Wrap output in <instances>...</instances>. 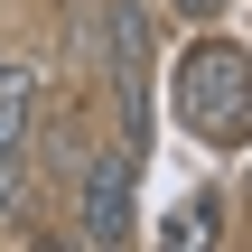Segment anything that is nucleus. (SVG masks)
I'll return each instance as SVG.
<instances>
[{
    "label": "nucleus",
    "mask_w": 252,
    "mask_h": 252,
    "mask_svg": "<svg viewBox=\"0 0 252 252\" xmlns=\"http://www.w3.org/2000/svg\"><path fill=\"white\" fill-rule=\"evenodd\" d=\"M168 112H178L187 140H206V150H224V159L252 150V47L206 19V28L178 47V65H168Z\"/></svg>",
    "instance_id": "f257e3e1"
},
{
    "label": "nucleus",
    "mask_w": 252,
    "mask_h": 252,
    "mask_svg": "<svg viewBox=\"0 0 252 252\" xmlns=\"http://www.w3.org/2000/svg\"><path fill=\"white\" fill-rule=\"evenodd\" d=\"M65 206H75V243H84V252H122L131 234H140V159H131L122 140L75 150Z\"/></svg>",
    "instance_id": "f03ea898"
},
{
    "label": "nucleus",
    "mask_w": 252,
    "mask_h": 252,
    "mask_svg": "<svg viewBox=\"0 0 252 252\" xmlns=\"http://www.w3.org/2000/svg\"><path fill=\"white\" fill-rule=\"evenodd\" d=\"M103 75H112V103H122V150L150 159V9L140 0L103 9Z\"/></svg>",
    "instance_id": "7ed1b4c3"
},
{
    "label": "nucleus",
    "mask_w": 252,
    "mask_h": 252,
    "mask_svg": "<svg viewBox=\"0 0 252 252\" xmlns=\"http://www.w3.org/2000/svg\"><path fill=\"white\" fill-rule=\"evenodd\" d=\"M28 140H37V65L0 56V159H19Z\"/></svg>",
    "instance_id": "20e7f679"
},
{
    "label": "nucleus",
    "mask_w": 252,
    "mask_h": 252,
    "mask_svg": "<svg viewBox=\"0 0 252 252\" xmlns=\"http://www.w3.org/2000/svg\"><path fill=\"white\" fill-rule=\"evenodd\" d=\"M215 234H224V206H215V196H187V206L159 224V243H215Z\"/></svg>",
    "instance_id": "39448f33"
},
{
    "label": "nucleus",
    "mask_w": 252,
    "mask_h": 252,
    "mask_svg": "<svg viewBox=\"0 0 252 252\" xmlns=\"http://www.w3.org/2000/svg\"><path fill=\"white\" fill-rule=\"evenodd\" d=\"M19 215H28V178L19 159H0V234H19Z\"/></svg>",
    "instance_id": "423d86ee"
},
{
    "label": "nucleus",
    "mask_w": 252,
    "mask_h": 252,
    "mask_svg": "<svg viewBox=\"0 0 252 252\" xmlns=\"http://www.w3.org/2000/svg\"><path fill=\"white\" fill-rule=\"evenodd\" d=\"M178 9H187V19H196V28H206V19H224V9H234V0H178Z\"/></svg>",
    "instance_id": "0eeeda50"
},
{
    "label": "nucleus",
    "mask_w": 252,
    "mask_h": 252,
    "mask_svg": "<svg viewBox=\"0 0 252 252\" xmlns=\"http://www.w3.org/2000/svg\"><path fill=\"white\" fill-rule=\"evenodd\" d=\"M243 196H252V178H243Z\"/></svg>",
    "instance_id": "6e6552de"
}]
</instances>
